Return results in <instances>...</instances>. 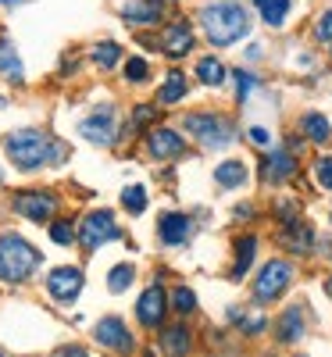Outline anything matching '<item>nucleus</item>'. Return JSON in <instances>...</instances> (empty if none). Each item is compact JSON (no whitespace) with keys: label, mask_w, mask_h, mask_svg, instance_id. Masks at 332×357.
Returning <instances> with one entry per match:
<instances>
[{"label":"nucleus","mask_w":332,"mask_h":357,"mask_svg":"<svg viewBox=\"0 0 332 357\" xmlns=\"http://www.w3.org/2000/svg\"><path fill=\"white\" fill-rule=\"evenodd\" d=\"M190 347H193V336H190L186 325H172V329L161 333V350H165L168 357H186Z\"/></svg>","instance_id":"28"},{"label":"nucleus","mask_w":332,"mask_h":357,"mask_svg":"<svg viewBox=\"0 0 332 357\" xmlns=\"http://www.w3.org/2000/svg\"><path fill=\"white\" fill-rule=\"evenodd\" d=\"M296 132L304 136L311 146H329L332 143V122H329V114H322L315 107L296 114Z\"/></svg>","instance_id":"19"},{"label":"nucleus","mask_w":332,"mask_h":357,"mask_svg":"<svg viewBox=\"0 0 332 357\" xmlns=\"http://www.w3.org/2000/svg\"><path fill=\"white\" fill-rule=\"evenodd\" d=\"M179 129L186 132V139H193L200 151H229V146L239 139V129L232 122V114L218 111V107H200V111H186L179 118Z\"/></svg>","instance_id":"3"},{"label":"nucleus","mask_w":332,"mask_h":357,"mask_svg":"<svg viewBox=\"0 0 332 357\" xmlns=\"http://www.w3.org/2000/svg\"><path fill=\"white\" fill-rule=\"evenodd\" d=\"M190 236H193V218L183 215V211H165L158 218V240L165 247H183L190 243Z\"/></svg>","instance_id":"18"},{"label":"nucleus","mask_w":332,"mask_h":357,"mask_svg":"<svg viewBox=\"0 0 332 357\" xmlns=\"http://www.w3.org/2000/svg\"><path fill=\"white\" fill-rule=\"evenodd\" d=\"M11 211L33 225H50L61 211V197L54 190H22L11 197Z\"/></svg>","instance_id":"8"},{"label":"nucleus","mask_w":332,"mask_h":357,"mask_svg":"<svg viewBox=\"0 0 332 357\" xmlns=\"http://www.w3.org/2000/svg\"><path fill=\"white\" fill-rule=\"evenodd\" d=\"M250 8L261 25H268L271 33H282L296 11V0H250Z\"/></svg>","instance_id":"17"},{"label":"nucleus","mask_w":332,"mask_h":357,"mask_svg":"<svg viewBox=\"0 0 332 357\" xmlns=\"http://www.w3.org/2000/svg\"><path fill=\"white\" fill-rule=\"evenodd\" d=\"M18 4H25V0H0V8H18Z\"/></svg>","instance_id":"42"},{"label":"nucleus","mask_w":332,"mask_h":357,"mask_svg":"<svg viewBox=\"0 0 332 357\" xmlns=\"http://www.w3.org/2000/svg\"><path fill=\"white\" fill-rule=\"evenodd\" d=\"M197 36H200V29L197 22H190L186 15H175L161 25V33H158V50L168 57L172 65L179 61H186V57L197 50Z\"/></svg>","instance_id":"6"},{"label":"nucleus","mask_w":332,"mask_h":357,"mask_svg":"<svg viewBox=\"0 0 332 357\" xmlns=\"http://www.w3.org/2000/svg\"><path fill=\"white\" fill-rule=\"evenodd\" d=\"M329 257H332V247H329Z\"/></svg>","instance_id":"47"},{"label":"nucleus","mask_w":332,"mask_h":357,"mask_svg":"<svg viewBox=\"0 0 332 357\" xmlns=\"http://www.w3.org/2000/svg\"><path fill=\"white\" fill-rule=\"evenodd\" d=\"M122 61H126V50H122V43H114V40H97L93 47H89V65L100 68V72L122 68Z\"/></svg>","instance_id":"25"},{"label":"nucleus","mask_w":332,"mask_h":357,"mask_svg":"<svg viewBox=\"0 0 332 357\" xmlns=\"http://www.w3.org/2000/svg\"><path fill=\"white\" fill-rule=\"evenodd\" d=\"M293 282V264L282 261V257H271L264 268H261V275L254 279V296L261 304H271L276 296H282Z\"/></svg>","instance_id":"12"},{"label":"nucleus","mask_w":332,"mask_h":357,"mask_svg":"<svg viewBox=\"0 0 332 357\" xmlns=\"http://www.w3.org/2000/svg\"><path fill=\"white\" fill-rule=\"evenodd\" d=\"M325 293H329V296H332V279H325Z\"/></svg>","instance_id":"43"},{"label":"nucleus","mask_w":332,"mask_h":357,"mask_svg":"<svg viewBox=\"0 0 332 357\" xmlns=\"http://www.w3.org/2000/svg\"><path fill=\"white\" fill-rule=\"evenodd\" d=\"M232 318L239 321V329H243L247 336H257V333H264V325H268L261 314H254V318H239V314H232Z\"/></svg>","instance_id":"38"},{"label":"nucleus","mask_w":332,"mask_h":357,"mask_svg":"<svg viewBox=\"0 0 332 357\" xmlns=\"http://www.w3.org/2000/svg\"><path fill=\"white\" fill-rule=\"evenodd\" d=\"M4 158L11 161V168L33 175V172H43V168H61L68 161V143L50 136L47 129H11L4 139Z\"/></svg>","instance_id":"2"},{"label":"nucleus","mask_w":332,"mask_h":357,"mask_svg":"<svg viewBox=\"0 0 332 357\" xmlns=\"http://www.w3.org/2000/svg\"><path fill=\"white\" fill-rule=\"evenodd\" d=\"M247 139H250V146H257V151L276 146V132H271L268 126H247Z\"/></svg>","instance_id":"37"},{"label":"nucleus","mask_w":332,"mask_h":357,"mask_svg":"<svg viewBox=\"0 0 332 357\" xmlns=\"http://www.w3.org/2000/svg\"><path fill=\"white\" fill-rule=\"evenodd\" d=\"M175 0H122L118 4V18H122L129 29H161V22H168Z\"/></svg>","instance_id":"11"},{"label":"nucleus","mask_w":332,"mask_h":357,"mask_svg":"<svg viewBox=\"0 0 332 357\" xmlns=\"http://www.w3.org/2000/svg\"><path fill=\"white\" fill-rule=\"evenodd\" d=\"M211 175H215V186L218 190H243L247 183H250V165L243 161V158H225V161H218L215 165V172H211Z\"/></svg>","instance_id":"21"},{"label":"nucleus","mask_w":332,"mask_h":357,"mask_svg":"<svg viewBox=\"0 0 332 357\" xmlns=\"http://www.w3.org/2000/svg\"><path fill=\"white\" fill-rule=\"evenodd\" d=\"M193 79L204 89H222V86H229V65L218 54H200L193 61Z\"/></svg>","instance_id":"20"},{"label":"nucleus","mask_w":332,"mask_h":357,"mask_svg":"<svg viewBox=\"0 0 332 357\" xmlns=\"http://www.w3.org/2000/svg\"><path fill=\"white\" fill-rule=\"evenodd\" d=\"M0 183H4V168H0Z\"/></svg>","instance_id":"45"},{"label":"nucleus","mask_w":332,"mask_h":357,"mask_svg":"<svg viewBox=\"0 0 332 357\" xmlns=\"http://www.w3.org/2000/svg\"><path fill=\"white\" fill-rule=\"evenodd\" d=\"M146 204H150V197H146V186H139V183H129L126 190H122V207L129 215H143L146 211Z\"/></svg>","instance_id":"32"},{"label":"nucleus","mask_w":332,"mask_h":357,"mask_svg":"<svg viewBox=\"0 0 332 357\" xmlns=\"http://www.w3.org/2000/svg\"><path fill=\"white\" fill-rule=\"evenodd\" d=\"M229 82H232V100H236V107H247L250 97L261 89V75H257L254 68H247V65L229 68Z\"/></svg>","instance_id":"23"},{"label":"nucleus","mask_w":332,"mask_h":357,"mask_svg":"<svg viewBox=\"0 0 332 357\" xmlns=\"http://www.w3.org/2000/svg\"><path fill=\"white\" fill-rule=\"evenodd\" d=\"M97 343L114 350V354H129L133 350V336H129L122 318H100L97 321Z\"/></svg>","instance_id":"22"},{"label":"nucleus","mask_w":332,"mask_h":357,"mask_svg":"<svg viewBox=\"0 0 332 357\" xmlns=\"http://www.w3.org/2000/svg\"><path fill=\"white\" fill-rule=\"evenodd\" d=\"M308 333V318H304V307L300 304H293V307H286L282 314H279V321H276V336H279V343H296L300 336Z\"/></svg>","instance_id":"26"},{"label":"nucleus","mask_w":332,"mask_h":357,"mask_svg":"<svg viewBox=\"0 0 332 357\" xmlns=\"http://www.w3.org/2000/svg\"><path fill=\"white\" fill-rule=\"evenodd\" d=\"M122 240V225L114 222V211H107V207H97V211H89L82 222H79V243L86 254L100 250L104 243H114Z\"/></svg>","instance_id":"10"},{"label":"nucleus","mask_w":332,"mask_h":357,"mask_svg":"<svg viewBox=\"0 0 332 357\" xmlns=\"http://www.w3.org/2000/svg\"><path fill=\"white\" fill-rule=\"evenodd\" d=\"M158 118H161V107H158V104H133L129 122L122 126V139H129V136H143L146 129H154V126H158Z\"/></svg>","instance_id":"27"},{"label":"nucleus","mask_w":332,"mask_h":357,"mask_svg":"<svg viewBox=\"0 0 332 357\" xmlns=\"http://www.w3.org/2000/svg\"><path fill=\"white\" fill-rule=\"evenodd\" d=\"M122 79L129 86H146L150 79H154V65H150L143 54H129L126 61H122Z\"/></svg>","instance_id":"30"},{"label":"nucleus","mask_w":332,"mask_h":357,"mask_svg":"<svg viewBox=\"0 0 332 357\" xmlns=\"http://www.w3.org/2000/svg\"><path fill=\"white\" fill-rule=\"evenodd\" d=\"M264 57V43H250L247 50H243V61H250V65H257Z\"/></svg>","instance_id":"39"},{"label":"nucleus","mask_w":332,"mask_h":357,"mask_svg":"<svg viewBox=\"0 0 332 357\" xmlns=\"http://www.w3.org/2000/svg\"><path fill=\"white\" fill-rule=\"evenodd\" d=\"M4 107H8V100H4V97H0V111H4Z\"/></svg>","instance_id":"44"},{"label":"nucleus","mask_w":332,"mask_h":357,"mask_svg":"<svg viewBox=\"0 0 332 357\" xmlns=\"http://www.w3.org/2000/svg\"><path fill=\"white\" fill-rule=\"evenodd\" d=\"M279 243L293 254H308L315 247V229L300 218V215H289V218H279Z\"/></svg>","instance_id":"13"},{"label":"nucleus","mask_w":332,"mask_h":357,"mask_svg":"<svg viewBox=\"0 0 332 357\" xmlns=\"http://www.w3.org/2000/svg\"><path fill=\"white\" fill-rule=\"evenodd\" d=\"M329 61H332V47H329Z\"/></svg>","instance_id":"46"},{"label":"nucleus","mask_w":332,"mask_h":357,"mask_svg":"<svg viewBox=\"0 0 332 357\" xmlns=\"http://www.w3.org/2000/svg\"><path fill=\"white\" fill-rule=\"evenodd\" d=\"M236 218H254V207L250 204H236Z\"/></svg>","instance_id":"41"},{"label":"nucleus","mask_w":332,"mask_h":357,"mask_svg":"<svg viewBox=\"0 0 332 357\" xmlns=\"http://www.w3.org/2000/svg\"><path fill=\"white\" fill-rule=\"evenodd\" d=\"M133 279H136V268L133 264H114L111 275H107V289L111 293H126L133 286Z\"/></svg>","instance_id":"34"},{"label":"nucleus","mask_w":332,"mask_h":357,"mask_svg":"<svg viewBox=\"0 0 332 357\" xmlns=\"http://www.w3.org/2000/svg\"><path fill=\"white\" fill-rule=\"evenodd\" d=\"M311 175H315L318 190L332 193V154H322V158H315V165H311Z\"/></svg>","instance_id":"36"},{"label":"nucleus","mask_w":332,"mask_h":357,"mask_svg":"<svg viewBox=\"0 0 332 357\" xmlns=\"http://www.w3.org/2000/svg\"><path fill=\"white\" fill-rule=\"evenodd\" d=\"M43 254L18 232H0V282L18 286L40 268Z\"/></svg>","instance_id":"4"},{"label":"nucleus","mask_w":332,"mask_h":357,"mask_svg":"<svg viewBox=\"0 0 332 357\" xmlns=\"http://www.w3.org/2000/svg\"><path fill=\"white\" fill-rule=\"evenodd\" d=\"M0 79H8L11 86H25V65L18 57V47L0 33Z\"/></svg>","instance_id":"24"},{"label":"nucleus","mask_w":332,"mask_h":357,"mask_svg":"<svg viewBox=\"0 0 332 357\" xmlns=\"http://www.w3.org/2000/svg\"><path fill=\"white\" fill-rule=\"evenodd\" d=\"M0 357H4V354H0Z\"/></svg>","instance_id":"48"},{"label":"nucleus","mask_w":332,"mask_h":357,"mask_svg":"<svg viewBox=\"0 0 332 357\" xmlns=\"http://www.w3.org/2000/svg\"><path fill=\"white\" fill-rule=\"evenodd\" d=\"M254 18L257 15L247 0H204L197 11V29L211 50H229L250 40Z\"/></svg>","instance_id":"1"},{"label":"nucleus","mask_w":332,"mask_h":357,"mask_svg":"<svg viewBox=\"0 0 332 357\" xmlns=\"http://www.w3.org/2000/svg\"><path fill=\"white\" fill-rule=\"evenodd\" d=\"M79 136L93 146H118L122 143V118L111 100L93 104L82 118H79Z\"/></svg>","instance_id":"5"},{"label":"nucleus","mask_w":332,"mask_h":357,"mask_svg":"<svg viewBox=\"0 0 332 357\" xmlns=\"http://www.w3.org/2000/svg\"><path fill=\"white\" fill-rule=\"evenodd\" d=\"M300 175V154H293L286 143H276L261 151V161H257V178L264 186H289L293 178Z\"/></svg>","instance_id":"7"},{"label":"nucleus","mask_w":332,"mask_h":357,"mask_svg":"<svg viewBox=\"0 0 332 357\" xmlns=\"http://www.w3.org/2000/svg\"><path fill=\"white\" fill-rule=\"evenodd\" d=\"M311 40L322 43V47H332V4H325L315 22H311Z\"/></svg>","instance_id":"31"},{"label":"nucleus","mask_w":332,"mask_h":357,"mask_svg":"<svg viewBox=\"0 0 332 357\" xmlns=\"http://www.w3.org/2000/svg\"><path fill=\"white\" fill-rule=\"evenodd\" d=\"M168 304H172L175 314H193V311H197V293H193L190 286H175Z\"/></svg>","instance_id":"35"},{"label":"nucleus","mask_w":332,"mask_h":357,"mask_svg":"<svg viewBox=\"0 0 332 357\" xmlns=\"http://www.w3.org/2000/svg\"><path fill=\"white\" fill-rule=\"evenodd\" d=\"M50 240H54L57 247H72V243L79 240L75 222H68V218H54V222H50Z\"/></svg>","instance_id":"33"},{"label":"nucleus","mask_w":332,"mask_h":357,"mask_svg":"<svg viewBox=\"0 0 332 357\" xmlns=\"http://www.w3.org/2000/svg\"><path fill=\"white\" fill-rule=\"evenodd\" d=\"M257 257V236L247 232V236H239L236 240V264H232V279H243L250 272V264Z\"/></svg>","instance_id":"29"},{"label":"nucleus","mask_w":332,"mask_h":357,"mask_svg":"<svg viewBox=\"0 0 332 357\" xmlns=\"http://www.w3.org/2000/svg\"><path fill=\"white\" fill-rule=\"evenodd\" d=\"M143 151H146L150 161L168 165V161H179L190 151V139H186L183 129H175V126H154V129L143 132Z\"/></svg>","instance_id":"9"},{"label":"nucleus","mask_w":332,"mask_h":357,"mask_svg":"<svg viewBox=\"0 0 332 357\" xmlns=\"http://www.w3.org/2000/svg\"><path fill=\"white\" fill-rule=\"evenodd\" d=\"M47 289H50V296H54L57 304H72L75 296L82 293V272H79V268H72V264L54 268V272L47 275Z\"/></svg>","instance_id":"16"},{"label":"nucleus","mask_w":332,"mask_h":357,"mask_svg":"<svg viewBox=\"0 0 332 357\" xmlns=\"http://www.w3.org/2000/svg\"><path fill=\"white\" fill-rule=\"evenodd\" d=\"M50 357H89L82 347H61V350H57V354H50Z\"/></svg>","instance_id":"40"},{"label":"nucleus","mask_w":332,"mask_h":357,"mask_svg":"<svg viewBox=\"0 0 332 357\" xmlns=\"http://www.w3.org/2000/svg\"><path fill=\"white\" fill-rule=\"evenodd\" d=\"M186 97H190V75L175 65V68L165 72V79H161V86H158V93H154V104H158L161 111H168V107H179Z\"/></svg>","instance_id":"14"},{"label":"nucleus","mask_w":332,"mask_h":357,"mask_svg":"<svg viewBox=\"0 0 332 357\" xmlns=\"http://www.w3.org/2000/svg\"><path fill=\"white\" fill-rule=\"evenodd\" d=\"M165 314H168V293L154 282L150 289H143L139 304H136V318H139V325H146V329H161Z\"/></svg>","instance_id":"15"}]
</instances>
